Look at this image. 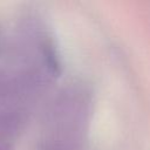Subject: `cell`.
<instances>
[{"mask_svg":"<svg viewBox=\"0 0 150 150\" xmlns=\"http://www.w3.org/2000/svg\"><path fill=\"white\" fill-rule=\"evenodd\" d=\"M93 109V95L83 82L63 87L49 103L36 150H83Z\"/></svg>","mask_w":150,"mask_h":150,"instance_id":"cell-1","label":"cell"},{"mask_svg":"<svg viewBox=\"0 0 150 150\" xmlns=\"http://www.w3.org/2000/svg\"><path fill=\"white\" fill-rule=\"evenodd\" d=\"M28 114V105L19 103L0 104V142L12 143L25 129Z\"/></svg>","mask_w":150,"mask_h":150,"instance_id":"cell-2","label":"cell"},{"mask_svg":"<svg viewBox=\"0 0 150 150\" xmlns=\"http://www.w3.org/2000/svg\"><path fill=\"white\" fill-rule=\"evenodd\" d=\"M0 150H14L11 142H0Z\"/></svg>","mask_w":150,"mask_h":150,"instance_id":"cell-3","label":"cell"}]
</instances>
